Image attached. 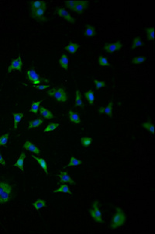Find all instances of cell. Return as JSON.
<instances>
[{
    "label": "cell",
    "instance_id": "cell-2",
    "mask_svg": "<svg viewBox=\"0 0 155 234\" xmlns=\"http://www.w3.org/2000/svg\"><path fill=\"white\" fill-rule=\"evenodd\" d=\"M47 93L48 96L54 98L58 103H65L68 99L67 93L63 88L50 89V90H48Z\"/></svg>",
    "mask_w": 155,
    "mask_h": 234
},
{
    "label": "cell",
    "instance_id": "cell-41",
    "mask_svg": "<svg viewBox=\"0 0 155 234\" xmlns=\"http://www.w3.org/2000/svg\"><path fill=\"white\" fill-rule=\"evenodd\" d=\"M0 164L1 165H2V166H6V161H5V160H4L3 157H2L1 154H0Z\"/></svg>",
    "mask_w": 155,
    "mask_h": 234
},
{
    "label": "cell",
    "instance_id": "cell-8",
    "mask_svg": "<svg viewBox=\"0 0 155 234\" xmlns=\"http://www.w3.org/2000/svg\"><path fill=\"white\" fill-rule=\"evenodd\" d=\"M56 13H57V15H59L60 17H62V18L65 19V20L68 21V22L71 23V24H74V23H75L74 19L70 15V13L67 11L66 9H64V8H57V9H56Z\"/></svg>",
    "mask_w": 155,
    "mask_h": 234
},
{
    "label": "cell",
    "instance_id": "cell-39",
    "mask_svg": "<svg viewBox=\"0 0 155 234\" xmlns=\"http://www.w3.org/2000/svg\"><path fill=\"white\" fill-rule=\"evenodd\" d=\"M77 3V1H65V4L66 5L67 7H68L70 9H74V6H75V4Z\"/></svg>",
    "mask_w": 155,
    "mask_h": 234
},
{
    "label": "cell",
    "instance_id": "cell-27",
    "mask_svg": "<svg viewBox=\"0 0 155 234\" xmlns=\"http://www.w3.org/2000/svg\"><path fill=\"white\" fill-rule=\"evenodd\" d=\"M59 124L57 123V122H51V123L48 124L47 126L45 128V129L44 130V132L47 133V132H50V131H53L54 130L57 128L59 127Z\"/></svg>",
    "mask_w": 155,
    "mask_h": 234
},
{
    "label": "cell",
    "instance_id": "cell-34",
    "mask_svg": "<svg viewBox=\"0 0 155 234\" xmlns=\"http://www.w3.org/2000/svg\"><path fill=\"white\" fill-rule=\"evenodd\" d=\"M99 64L101 65V66H109V63L108 62L107 58L103 56H99L98 59Z\"/></svg>",
    "mask_w": 155,
    "mask_h": 234
},
{
    "label": "cell",
    "instance_id": "cell-24",
    "mask_svg": "<svg viewBox=\"0 0 155 234\" xmlns=\"http://www.w3.org/2000/svg\"><path fill=\"white\" fill-rule=\"evenodd\" d=\"M43 123H44V120L41 119V118H37V119H36V120L30 121V122H29L28 129L30 130V129L33 128L39 127V126H41Z\"/></svg>",
    "mask_w": 155,
    "mask_h": 234
},
{
    "label": "cell",
    "instance_id": "cell-32",
    "mask_svg": "<svg viewBox=\"0 0 155 234\" xmlns=\"http://www.w3.org/2000/svg\"><path fill=\"white\" fill-rule=\"evenodd\" d=\"M9 133H6V134H4L2 136H0V146H6L7 144L8 141H9Z\"/></svg>",
    "mask_w": 155,
    "mask_h": 234
},
{
    "label": "cell",
    "instance_id": "cell-3",
    "mask_svg": "<svg viewBox=\"0 0 155 234\" xmlns=\"http://www.w3.org/2000/svg\"><path fill=\"white\" fill-rule=\"evenodd\" d=\"M12 188L8 183L0 181V204H5L9 201Z\"/></svg>",
    "mask_w": 155,
    "mask_h": 234
},
{
    "label": "cell",
    "instance_id": "cell-5",
    "mask_svg": "<svg viewBox=\"0 0 155 234\" xmlns=\"http://www.w3.org/2000/svg\"><path fill=\"white\" fill-rule=\"evenodd\" d=\"M90 216L96 223H102V213L100 209L99 208V202L97 201H95L93 203V207H92V208L90 209Z\"/></svg>",
    "mask_w": 155,
    "mask_h": 234
},
{
    "label": "cell",
    "instance_id": "cell-33",
    "mask_svg": "<svg viewBox=\"0 0 155 234\" xmlns=\"http://www.w3.org/2000/svg\"><path fill=\"white\" fill-rule=\"evenodd\" d=\"M144 45V43L143 41L140 40V37H137L136 38H134L133 41V46H132V49H134L136 48H138V47L143 46Z\"/></svg>",
    "mask_w": 155,
    "mask_h": 234
},
{
    "label": "cell",
    "instance_id": "cell-18",
    "mask_svg": "<svg viewBox=\"0 0 155 234\" xmlns=\"http://www.w3.org/2000/svg\"><path fill=\"white\" fill-rule=\"evenodd\" d=\"M58 63H59L60 66L61 68H63L64 69L67 70L68 69V63H69V59L67 56L66 54H62V55H61V58L59 59V61H58Z\"/></svg>",
    "mask_w": 155,
    "mask_h": 234
},
{
    "label": "cell",
    "instance_id": "cell-11",
    "mask_svg": "<svg viewBox=\"0 0 155 234\" xmlns=\"http://www.w3.org/2000/svg\"><path fill=\"white\" fill-rule=\"evenodd\" d=\"M89 6V2L88 1H77V3L74 6V10L77 13H82L85 9H86Z\"/></svg>",
    "mask_w": 155,
    "mask_h": 234
},
{
    "label": "cell",
    "instance_id": "cell-7",
    "mask_svg": "<svg viewBox=\"0 0 155 234\" xmlns=\"http://www.w3.org/2000/svg\"><path fill=\"white\" fill-rule=\"evenodd\" d=\"M22 67H23V62L22 59H21V56L19 55V57L16 59H13L12 61L11 65H9V68H8V73H10L13 71L17 70L21 72L22 71Z\"/></svg>",
    "mask_w": 155,
    "mask_h": 234
},
{
    "label": "cell",
    "instance_id": "cell-14",
    "mask_svg": "<svg viewBox=\"0 0 155 234\" xmlns=\"http://www.w3.org/2000/svg\"><path fill=\"white\" fill-rule=\"evenodd\" d=\"M39 112L41 114V116L43 117L45 119H47V120H50V119H53L54 118V114L51 112L50 111L47 110V108L44 107H40L39 108Z\"/></svg>",
    "mask_w": 155,
    "mask_h": 234
},
{
    "label": "cell",
    "instance_id": "cell-30",
    "mask_svg": "<svg viewBox=\"0 0 155 234\" xmlns=\"http://www.w3.org/2000/svg\"><path fill=\"white\" fill-rule=\"evenodd\" d=\"M81 144L82 145V146L85 148L89 147L90 146L92 142H93V138H91V137H82L81 138Z\"/></svg>",
    "mask_w": 155,
    "mask_h": 234
},
{
    "label": "cell",
    "instance_id": "cell-28",
    "mask_svg": "<svg viewBox=\"0 0 155 234\" xmlns=\"http://www.w3.org/2000/svg\"><path fill=\"white\" fill-rule=\"evenodd\" d=\"M82 163V161L78 160V159L75 158L74 157H71L70 159V162L69 163L65 166V168L66 167H70V166H78V165H81Z\"/></svg>",
    "mask_w": 155,
    "mask_h": 234
},
{
    "label": "cell",
    "instance_id": "cell-26",
    "mask_svg": "<svg viewBox=\"0 0 155 234\" xmlns=\"http://www.w3.org/2000/svg\"><path fill=\"white\" fill-rule=\"evenodd\" d=\"M43 100H39V101L33 102L32 103V105L30 107V110H29V112L33 113V114H37V112L39 111V108L41 107V104L42 103Z\"/></svg>",
    "mask_w": 155,
    "mask_h": 234
},
{
    "label": "cell",
    "instance_id": "cell-36",
    "mask_svg": "<svg viewBox=\"0 0 155 234\" xmlns=\"http://www.w3.org/2000/svg\"><path fill=\"white\" fill-rule=\"evenodd\" d=\"M94 84H95V87H96V88L98 90H99L100 89H102V87H105V85H106V83H105V82L99 81V80H98V79H94Z\"/></svg>",
    "mask_w": 155,
    "mask_h": 234
},
{
    "label": "cell",
    "instance_id": "cell-25",
    "mask_svg": "<svg viewBox=\"0 0 155 234\" xmlns=\"http://www.w3.org/2000/svg\"><path fill=\"white\" fill-rule=\"evenodd\" d=\"M13 117L14 128L17 129V125H18V124L22 120V118L23 117V113H13Z\"/></svg>",
    "mask_w": 155,
    "mask_h": 234
},
{
    "label": "cell",
    "instance_id": "cell-12",
    "mask_svg": "<svg viewBox=\"0 0 155 234\" xmlns=\"http://www.w3.org/2000/svg\"><path fill=\"white\" fill-rule=\"evenodd\" d=\"M26 157V154L24 152H22L20 154V156L18 157V159L16 161L15 164H14V166L16 167L19 168L23 173H24V168H23V163H24V160H25V159Z\"/></svg>",
    "mask_w": 155,
    "mask_h": 234
},
{
    "label": "cell",
    "instance_id": "cell-16",
    "mask_svg": "<svg viewBox=\"0 0 155 234\" xmlns=\"http://www.w3.org/2000/svg\"><path fill=\"white\" fill-rule=\"evenodd\" d=\"M113 103L112 101H110L106 107H101V108L99 109V113H100V114H107L108 116L112 118V116H113Z\"/></svg>",
    "mask_w": 155,
    "mask_h": 234
},
{
    "label": "cell",
    "instance_id": "cell-4",
    "mask_svg": "<svg viewBox=\"0 0 155 234\" xmlns=\"http://www.w3.org/2000/svg\"><path fill=\"white\" fill-rule=\"evenodd\" d=\"M26 76H27V79L33 83V85L35 86L39 85V84H41V83H44V82L48 83L47 79L41 78V76H39L33 68L29 69V70L26 72Z\"/></svg>",
    "mask_w": 155,
    "mask_h": 234
},
{
    "label": "cell",
    "instance_id": "cell-22",
    "mask_svg": "<svg viewBox=\"0 0 155 234\" xmlns=\"http://www.w3.org/2000/svg\"><path fill=\"white\" fill-rule=\"evenodd\" d=\"M67 193L69 194H72V192L71 191L70 188L67 185H60L58 189L53 191V193Z\"/></svg>",
    "mask_w": 155,
    "mask_h": 234
},
{
    "label": "cell",
    "instance_id": "cell-10",
    "mask_svg": "<svg viewBox=\"0 0 155 234\" xmlns=\"http://www.w3.org/2000/svg\"><path fill=\"white\" fill-rule=\"evenodd\" d=\"M23 148L26 149V150H28V151H30L31 152V153H34V154H36V155H39V154L41 153V150H40V149H39L37 146H36L33 142H30V141H25Z\"/></svg>",
    "mask_w": 155,
    "mask_h": 234
},
{
    "label": "cell",
    "instance_id": "cell-37",
    "mask_svg": "<svg viewBox=\"0 0 155 234\" xmlns=\"http://www.w3.org/2000/svg\"><path fill=\"white\" fill-rule=\"evenodd\" d=\"M44 1H33L31 2V10H34L41 7L44 3Z\"/></svg>",
    "mask_w": 155,
    "mask_h": 234
},
{
    "label": "cell",
    "instance_id": "cell-35",
    "mask_svg": "<svg viewBox=\"0 0 155 234\" xmlns=\"http://www.w3.org/2000/svg\"><path fill=\"white\" fill-rule=\"evenodd\" d=\"M153 32H154V28L150 27L148 28L146 30L147 36L148 40H150V41H153L154 39V34H153Z\"/></svg>",
    "mask_w": 155,
    "mask_h": 234
},
{
    "label": "cell",
    "instance_id": "cell-40",
    "mask_svg": "<svg viewBox=\"0 0 155 234\" xmlns=\"http://www.w3.org/2000/svg\"><path fill=\"white\" fill-rule=\"evenodd\" d=\"M35 89H37V90H46V89L49 88L50 87V86L49 85H44V84H39V85H37L35 86Z\"/></svg>",
    "mask_w": 155,
    "mask_h": 234
},
{
    "label": "cell",
    "instance_id": "cell-29",
    "mask_svg": "<svg viewBox=\"0 0 155 234\" xmlns=\"http://www.w3.org/2000/svg\"><path fill=\"white\" fill-rule=\"evenodd\" d=\"M75 106L78 107H83L84 103L82 100H81V95L79 90L76 91V96H75Z\"/></svg>",
    "mask_w": 155,
    "mask_h": 234
},
{
    "label": "cell",
    "instance_id": "cell-9",
    "mask_svg": "<svg viewBox=\"0 0 155 234\" xmlns=\"http://www.w3.org/2000/svg\"><path fill=\"white\" fill-rule=\"evenodd\" d=\"M122 48V44L120 41H116L113 44H106L104 47L105 52L108 53H113L116 51H120Z\"/></svg>",
    "mask_w": 155,
    "mask_h": 234
},
{
    "label": "cell",
    "instance_id": "cell-1",
    "mask_svg": "<svg viewBox=\"0 0 155 234\" xmlns=\"http://www.w3.org/2000/svg\"><path fill=\"white\" fill-rule=\"evenodd\" d=\"M126 222V216L124 212L120 208H116V212L111 220L110 228L112 229H116L119 227L124 225Z\"/></svg>",
    "mask_w": 155,
    "mask_h": 234
},
{
    "label": "cell",
    "instance_id": "cell-17",
    "mask_svg": "<svg viewBox=\"0 0 155 234\" xmlns=\"http://www.w3.org/2000/svg\"><path fill=\"white\" fill-rule=\"evenodd\" d=\"M68 115L69 119H70V121L72 122V123L76 124V125H78V124L81 123L80 118L77 113L74 112L73 111L70 110V111H68Z\"/></svg>",
    "mask_w": 155,
    "mask_h": 234
},
{
    "label": "cell",
    "instance_id": "cell-23",
    "mask_svg": "<svg viewBox=\"0 0 155 234\" xmlns=\"http://www.w3.org/2000/svg\"><path fill=\"white\" fill-rule=\"evenodd\" d=\"M79 46L80 45L78 44L71 42V43H70L68 45H67V46L65 47V51H67V52H70V53H71V54H74L78 51V49Z\"/></svg>",
    "mask_w": 155,
    "mask_h": 234
},
{
    "label": "cell",
    "instance_id": "cell-31",
    "mask_svg": "<svg viewBox=\"0 0 155 234\" xmlns=\"http://www.w3.org/2000/svg\"><path fill=\"white\" fill-rule=\"evenodd\" d=\"M142 127L144 128L145 129H147V131H149L150 132H151L152 134H153V133H154V128H153V124H152L150 122H144V123H143Z\"/></svg>",
    "mask_w": 155,
    "mask_h": 234
},
{
    "label": "cell",
    "instance_id": "cell-15",
    "mask_svg": "<svg viewBox=\"0 0 155 234\" xmlns=\"http://www.w3.org/2000/svg\"><path fill=\"white\" fill-rule=\"evenodd\" d=\"M32 157H33L34 160H35L36 161H37V163H38V164L40 165V166L41 167V169H42L44 171V173H46L47 175H48L49 173H48V169H47V163L46 160L44 158H40V157H35V156H32Z\"/></svg>",
    "mask_w": 155,
    "mask_h": 234
},
{
    "label": "cell",
    "instance_id": "cell-19",
    "mask_svg": "<svg viewBox=\"0 0 155 234\" xmlns=\"http://www.w3.org/2000/svg\"><path fill=\"white\" fill-rule=\"evenodd\" d=\"M32 205H33V208H35L36 210L38 211L40 210V209H41V208L46 207L47 202L44 199H37V200H36V201L32 204Z\"/></svg>",
    "mask_w": 155,
    "mask_h": 234
},
{
    "label": "cell",
    "instance_id": "cell-13",
    "mask_svg": "<svg viewBox=\"0 0 155 234\" xmlns=\"http://www.w3.org/2000/svg\"><path fill=\"white\" fill-rule=\"evenodd\" d=\"M59 182L60 183H68V184H74V181L69 176V174L65 171L60 172L59 175Z\"/></svg>",
    "mask_w": 155,
    "mask_h": 234
},
{
    "label": "cell",
    "instance_id": "cell-38",
    "mask_svg": "<svg viewBox=\"0 0 155 234\" xmlns=\"http://www.w3.org/2000/svg\"><path fill=\"white\" fill-rule=\"evenodd\" d=\"M146 60V58L143 57V56H140V57L134 58L132 60V62L133 64H140V63L144 62V61Z\"/></svg>",
    "mask_w": 155,
    "mask_h": 234
},
{
    "label": "cell",
    "instance_id": "cell-6",
    "mask_svg": "<svg viewBox=\"0 0 155 234\" xmlns=\"http://www.w3.org/2000/svg\"><path fill=\"white\" fill-rule=\"evenodd\" d=\"M46 8L47 4L46 2H44L40 8H38V9H34V10H31V17L39 21H45V17L44 15L45 11H46Z\"/></svg>",
    "mask_w": 155,
    "mask_h": 234
},
{
    "label": "cell",
    "instance_id": "cell-21",
    "mask_svg": "<svg viewBox=\"0 0 155 234\" xmlns=\"http://www.w3.org/2000/svg\"><path fill=\"white\" fill-rule=\"evenodd\" d=\"M85 99L87 100V101L89 102V103L90 105H93V103H94L95 101V94H94V91L93 90H90L89 91H86L85 93Z\"/></svg>",
    "mask_w": 155,
    "mask_h": 234
},
{
    "label": "cell",
    "instance_id": "cell-20",
    "mask_svg": "<svg viewBox=\"0 0 155 234\" xmlns=\"http://www.w3.org/2000/svg\"><path fill=\"white\" fill-rule=\"evenodd\" d=\"M96 31L94 27H93L92 25H87V27L85 29V31H84V35L85 37H91L96 36Z\"/></svg>",
    "mask_w": 155,
    "mask_h": 234
}]
</instances>
